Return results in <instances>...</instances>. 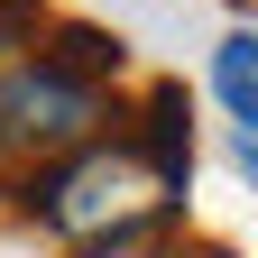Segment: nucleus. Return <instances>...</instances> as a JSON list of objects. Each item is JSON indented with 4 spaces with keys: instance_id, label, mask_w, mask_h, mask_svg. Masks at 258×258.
<instances>
[{
    "instance_id": "obj_5",
    "label": "nucleus",
    "mask_w": 258,
    "mask_h": 258,
    "mask_svg": "<svg viewBox=\"0 0 258 258\" xmlns=\"http://www.w3.org/2000/svg\"><path fill=\"white\" fill-rule=\"evenodd\" d=\"M37 37V0H0V74L19 64V46Z\"/></svg>"
},
{
    "instance_id": "obj_7",
    "label": "nucleus",
    "mask_w": 258,
    "mask_h": 258,
    "mask_svg": "<svg viewBox=\"0 0 258 258\" xmlns=\"http://www.w3.org/2000/svg\"><path fill=\"white\" fill-rule=\"evenodd\" d=\"M240 175H249V194H258V139H240Z\"/></svg>"
},
{
    "instance_id": "obj_8",
    "label": "nucleus",
    "mask_w": 258,
    "mask_h": 258,
    "mask_svg": "<svg viewBox=\"0 0 258 258\" xmlns=\"http://www.w3.org/2000/svg\"><path fill=\"white\" fill-rule=\"evenodd\" d=\"M0 157H10V139H0Z\"/></svg>"
},
{
    "instance_id": "obj_4",
    "label": "nucleus",
    "mask_w": 258,
    "mask_h": 258,
    "mask_svg": "<svg viewBox=\"0 0 258 258\" xmlns=\"http://www.w3.org/2000/svg\"><path fill=\"white\" fill-rule=\"evenodd\" d=\"M212 92H221V111L240 120V139H258V28H231V37L212 46Z\"/></svg>"
},
{
    "instance_id": "obj_6",
    "label": "nucleus",
    "mask_w": 258,
    "mask_h": 258,
    "mask_svg": "<svg viewBox=\"0 0 258 258\" xmlns=\"http://www.w3.org/2000/svg\"><path fill=\"white\" fill-rule=\"evenodd\" d=\"M83 258H184V249L166 240V221H157V231H129V240H102V249H83Z\"/></svg>"
},
{
    "instance_id": "obj_1",
    "label": "nucleus",
    "mask_w": 258,
    "mask_h": 258,
    "mask_svg": "<svg viewBox=\"0 0 258 258\" xmlns=\"http://www.w3.org/2000/svg\"><path fill=\"white\" fill-rule=\"evenodd\" d=\"M175 203H184V184L148 157V139H139V129L92 139L83 157L37 166V175L19 184V212L37 221V231H55V240H83V249L129 240V231H157Z\"/></svg>"
},
{
    "instance_id": "obj_2",
    "label": "nucleus",
    "mask_w": 258,
    "mask_h": 258,
    "mask_svg": "<svg viewBox=\"0 0 258 258\" xmlns=\"http://www.w3.org/2000/svg\"><path fill=\"white\" fill-rule=\"evenodd\" d=\"M102 83L111 74H92V64L64 55V46L19 55L10 74H0V139H10V157H37V166L83 157L92 139H102V120H111Z\"/></svg>"
},
{
    "instance_id": "obj_3",
    "label": "nucleus",
    "mask_w": 258,
    "mask_h": 258,
    "mask_svg": "<svg viewBox=\"0 0 258 258\" xmlns=\"http://www.w3.org/2000/svg\"><path fill=\"white\" fill-rule=\"evenodd\" d=\"M148 139V157L166 166L175 184L194 175V120H184V83H148V102H139V120H129Z\"/></svg>"
}]
</instances>
